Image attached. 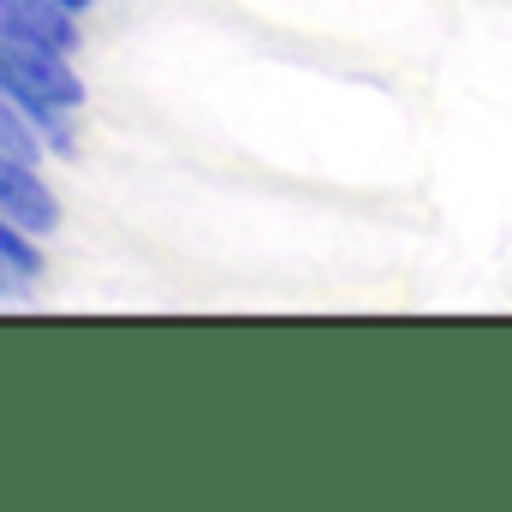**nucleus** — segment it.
I'll list each match as a JSON object with an SVG mask.
<instances>
[{"label":"nucleus","instance_id":"39448f33","mask_svg":"<svg viewBox=\"0 0 512 512\" xmlns=\"http://www.w3.org/2000/svg\"><path fill=\"white\" fill-rule=\"evenodd\" d=\"M0 149H6V155H24V161H42V155H48L36 120L24 114V102H18L12 90H0Z\"/></svg>","mask_w":512,"mask_h":512},{"label":"nucleus","instance_id":"20e7f679","mask_svg":"<svg viewBox=\"0 0 512 512\" xmlns=\"http://www.w3.org/2000/svg\"><path fill=\"white\" fill-rule=\"evenodd\" d=\"M0 18L42 30V36H54L60 48H78V24H72L78 12H66L60 0H0Z\"/></svg>","mask_w":512,"mask_h":512},{"label":"nucleus","instance_id":"7ed1b4c3","mask_svg":"<svg viewBox=\"0 0 512 512\" xmlns=\"http://www.w3.org/2000/svg\"><path fill=\"white\" fill-rule=\"evenodd\" d=\"M42 274H48V251H42V239L0 215V298L30 292Z\"/></svg>","mask_w":512,"mask_h":512},{"label":"nucleus","instance_id":"f257e3e1","mask_svg":"<svg viewBox=\"0 0 512 512\" xmlns=\"http://www.w3.org/2000/svg\"><path fill=\"white\" fill-rule=\"evenodd\" d=\"M0 90H12L24 102V114L36 120L48 155H72V131L66 120L84 108V78L72 66V48H60L54 36L0 18Z\"/></svg>","mask_w":512,"mask_h":512},{"label":"nucleus","instance_id":"423d86ee","mask_svg":"<svg viewBox=\"0 0 512 512\" xmlns=\"http://www.w3.org/2000/svg\"><path fill=\"white\" fill-rule=\"evenodd\" d=\"M60 6H66V12H90L96 0H60Z\"/></svg>","mask_w":512,"mask_h":512},{"label":"nucleus","instance_id":"f03ea898","mask_svg":"<svg viewBox=\"0 0 512 512\" xmlns=\"http://www.w3.org/2000/svg\"><path fill=\"white\" fill-rule=\"evenodd\" d=\"M0 215L18 221V227L36 233V239L60 233V197L48 191V179L36 173V161L6 155V149H0Z\"/></svg>","mask_w":512,"mask_h":512}]
</instances>
